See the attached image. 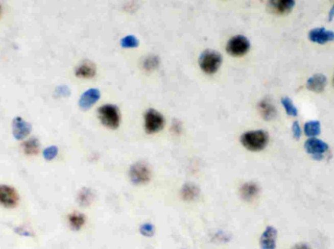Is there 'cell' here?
<instances>
[{
	"instance_id": "1",
	"label": "cell",
	"mask_w": 334,
	"mask_h": 249,
	"mask_svg": "<svg viewBox=\"0 0 334 249\" xmlns=\"http://www.w3.org/2000/svg\"><path fill=\"white\" fill-rule=\"evenodd\" d=\"M241 143L250 152H261L267 147L269 135L264 130H251L241 136Z\"/></svg>"
},
{
	"instance_id": "2",
	"label": "cell",
	"mask_w": 334,
	"mask_h": 249,
	"mask_svg": "<svg viewBox=\"0 0 334 249\" xmlns=\"http://www.w3.org/2000/svg\"><path fill=\"white\" fill-rule=\"evenodd\" d=\"M98 117L101 123L110 129H117L121 125L122 115L120 109L112 104H106L98 109Z\"/></svg>"
},
{
	"instance_id": "3",
	"label": "cell",
	"mask_w": 334,
	"mask_h": 249,
	"mask_svg": "<svg viewBox=\"0 0 334 249\" xmlns=\"http://www.w3.org/2000/svg\"><path fill=\"white\" fill-rule=\"evenodd\" d=\"M223 58L221 54L215 50H205L201 54L199 64L201 70L206 74H214L222 65Z\"/></svg>"
},
{
	"instance_id": "4",
	"label": "cell",
	"mask_w": 334,
	"mask_h": 249,
	"mask_svg": "<svg viewBox=\"0 0 334 249\" xmlns=\"http://www.w3.org/2000/svg\"><path fill=\"white\" fill-rule=\"evenodd\" d=\"M129 179L135 186H143L152 179V169L145 161H137L130 166Z\"/></svg>"
},
{
	"instance_id": "5",
	"label": "cell",
	"mask_w": 334,
	"mask_h": 249,
	"mask_svg": "<svg viewBox=\"0 0 334 249\" xmlns=\"http://www.w3.org/2000/svg\"><path fill=\"white\" fill-rule=\"evenodd\" d=\"M165 125L164 116L155 109H149L144 115V127L148 134H156Z\"/></svg>"
},
{
	"instance_id": "6",
	"label": "cell",
	"mask_w": 334,
	"mask_h": 249,
	"mask_svg": "<svg viewBox=\"0 0 334 249\" xmlns=\"http://www.w3.org/2000/svg\"><path fill=\"white\" fill-rule=\"evenodd\" d=\"M250 42L244 35H234L226 45L227 53L233 57H243L249 51Z\"/></svg>"
},
{
	"instance_id": "7",
	"label": "cell",
	"mask_w": 334,
	"mask_h": 249,
	"mask_svg": "<svg viewBox=\"0 0 334 249\" xmlns=\"http://www.w3.org/2000/svg\"><path fill=\"white\" fill-rule=\"evenodd\" d=\"M306 152L311 155L314 159H323L324 155L328 152V145L324 143L323 140H320L316 137L309 138L305 143Z\"/></svg>"
},
{
	"instance_id": "8",
	"label": "cell",
	"mask_w": 334,
	"mask_h": 249,
	"mask_svg": "<svg viewBox=\"0 0 334 249\" xmlns=\"http://www.w3.org/2000/svg\"><path fill=\"white\" fill-rule=\"evenodd\" d=\"M19 193L8 185H0V205L5 208H15L19 204Z\"/></svg>"
},
{
	"instance_id": "9",
	"label": "cell",
	"mask_w": 334,
	"mask_h": 249,
	"mask_svg": "<svg viewBox=\"0 0 334 249\" xmlns=\"http://www.w3.org/2000/svg\"><path fill=\"white\" fill-rule=\"evenodd\" d=\"M295 0H269L268 10L275 15H285L292 11Z\"/></svg>"
},
{
	"instance_id": "10",
	"label": "cell",
	"mask_w": 334,
	"mask_h": 249,
	"mask_svg": "<svg viewBox=\"0 0 334 249\" xmlns=\"http://www.w3.org/2000/svg\"><path fill=\"white\" fill-rule=\"evenodd\" d=\"M278 231L273 226H268L260 237L261 249H276Z\"/></svg>"
},
{
	"instance_id": "11",
	"label": "cell",
	"mask_w": 334,
	"mask_h": 249,
	"mask_svg": "<svg viewBox=\"0 0 334 249\" xmlns=\"http://www.w3.org/2000/svg\"><path fill=\"white\" fill-rule=\"evenodd\" d=\"M309 39L318 44H325L334 40V33L332 31H327L324 28H317L310 31Z\"/></svg>"
},
{
	"instance_id": "12",
	"label": "cell",
	"mask_w": 334,
	"mask_h": 249,
	"mask_svg": "<svg viewBox=\"0 0 334 249\" xmlns=\"http://www.w3.org/2000/svg\"><path fill=\"white\" fill-rule=\"evenodd\" d=\"M100 91L96 88H91L89 90L85 91L80 99H79V107L83 111H87L90 108H92L96 103L100 99Z\"/></svg>"
},
{
	"instance_id": "13",
	"label": "cell",
	"mask_w": 334,
	"mask_h": 249,
	"mask_svg": "<svg viewBox=\"0 0 334 249\" xmlns=\"http://www.w3.org/2000/svg\"><path fill=\"white\" fill-rule=\"evenodd\" d=\"M260 193V188L255 182H245L240 188L241 197L247 203L253 202Z\"/></svg>"
},
{
	"instance_id": "14",
	"label": "cell",
	"mask_w": 334,
	"mask_h": 249,
	"mask_svg": "<svg viewBox=\"0 0 334 249\" xmlns=\"http://www.w3.org/2000/svg\"><path fill=\"white\" fill-rule=\"evenodd\" d=\"M32 131V126L22 117H16L13 120V135L17 140H23Z\"/></svg>"
},
{
	"instance_id": "15",
	"label": "cell",
	"mask_w": 334,
	"mask_h": 249,
	"mask_svg": "<svg viewBox=\"0 0 334 249\" xmlns=\"http://www.w3.org/2000/svg\"><path fill=\"white\" fill-rule=\"evenodd\" d=\"M201 190L199 186H197L194 183H186L180 191V195L183 201L187 203H192L197 201L200 197Z\"/></svg>"
},
{
	"instance_id": "16",
	"label": "cell",
	"mask_w": 334,
	"mask_h": 249,
	"mask_svg": "<svg viewBox=\"0 0 334 249\" xmlns=\"http://www.w3.org/2000/svg\"><path fill=\"white\" fill-rule=\"evenodd\" d=\"M258 111L265 120H273L277 116V109L269 98H265L258 104Z\"/></svg>"
},
{
	"instance_id": "17",
	"label": "cell",
	"mask_w": 334,
	"mask_h": 249,
	"mask_svg": "<svg viewBox=\"0 0 334 249\" xmlns=\"http://www.w3.org/2000/svg\"><path fill=\"white\" fill-rule=\"evenodd\" d=\"M326 83H327V80H326L325 76H323L322 73H317L311 77L307 81V88L313 92L321 93L324 90Z\"/></svg>"
},
{
	"instance_id": "18",
	"label": "cell",
	"mask_w": 334,
	"mask_h": 249,
	"mask_svg": "<svg viewBox=\"0 0 334 249\" xmlns=\"http://www.w3.org/2000/svg\"><path fill=\"white\" fill-rule=\"evenodd\" d=\"M96 74V67L91 62H83L76 69V76L80 79H92Z\"/></svg>"
},
{
	"instance_id": "19",
	"label": "cell",
	"mask_w": 334,
	"mask_h": 249,
	"mask_svg": "<svg viewBox=\"0 0 334 249\" xmlns=\"http://www.w3.org/2000/svg\"><path fill=\"white\" fill-rule=\"evenodd\" d=\"M67 221L71 230L79 231L85 225L86 217L80 212H73L67 216Z\"/></svg>"
},
{
	"instance_id": "20",
	"label": "cell",
	"mask_w": 334,
	"mask_h": 249,
	"mask_svg": "<svg viewBox=\"0 0 334 249\" xmlns=\"http://www.w3.org/2000/svg\"><path fill=\"white\" fill-rule=\"evenodd\" d=\"M39 142L36 138H31L22 143V150L27 156H35L39 152Z\"/></svg>"
},
{
	"instance_id": "21",
	"label": "cell",
	"mask_w": 334,
	"mask_h": 249,
	"mask_svg": "<svg viewBox=\"0 0 334 249\" xmlns=\"http://www.w3.org/2000/svg\"><path fill=\"white\" fill-rule=\"evenodd\" d=\"M94 200V193L89 188H83L78 193V202L81 206H88Z\"/></svg>"
},
{
	"instance_id": "22",
	"label": "cell",
	"mask_w": 334,
	"mask_h": 249,
	"mask_svg": "<svg viewBox=\"0 0 334 249\" xmlns=\"http://www.w3.org/2000/svg\"><path fill=\"white\" fill-rule=\"evenodd\" d=\"M304 133L306 136L317 137L321 133V123L318 120H311L304 125Z\"/></svg>"
},
{
	"instance_id": "23",
	"label": "cell",
	"mask_w": 334,
	"mask_h": 249,
	"mask_svg": "<svg viewBox=\"0 0 334 249\" xmlns=\"http://www.w3.org/2000/svg\"><path fill=\"white\" fill-rule=\"evenodd\" d=\"M159 66V59L158 57L155 55L147 57L143 62V68L148 71L155 70Z\"/></svg>"
},
{
	"instance_id": "24",
	"label": "cell",
	"mask_w": 334,
	"mask_h": 249,
	"mask_svg": "<svg viewBox=\"0 0 334 249\" xmlns=\"http://www.w3.org/2000/svg\"><path fill=\"white\" fill-rule=\"evenodd\" d=\"M281 104L287 113L290 115V116H297L298 114V111L297 108L294 106L293 102L291 101V99L289 97H283L281 99Z\"/></svg>"
},
{
	"instance_id": "25",
	"label": "cell",
	"mask_w": 334,
	"mask_h": 249,
	"mask_svg": "<svg viewBox=\"0 0 334 249\" xmlns=\"http://www.w3.org/2000/svg\"><path fill=\"white\" fill-rule=\"evenodd\" d=\"M139 231H140V234L146 237V238H152L155 235L156 228L154 226V224H152L150 222H147V223H144V224H142L140 226Z\"/></svg>"
},
{
	"instance_id": "26",
	"label": "cell",
	"mask_w": 334,
	"mask_h": 249,
	"mask_svg": "<svg viewBox=\"0 0 334 249\" xmlns=\"http://www.w3.org/2000/svg\"><path fill=\"white\" fill-rule=\"evenodd\" d=\"M121 45L123 48H136L139 45V40L133 35H127L122 39Z\"/></svg>"
},
{
	"instance_id": "27",
	"label": "cell",
	"mask_w": 334,
	"mask_h": 249,
	"mask_svg": "<svg viewBox=\"0 0 334 249\" xmlns=\"http://www.w3.org/2000/svg\"><path fill=\"white\" fill-rule=\"evenodd\" d=\"M59 153V150L56 146H50L46 147L43 152V157L46 160H52L55 159Z\"/></svg>"
},
{
	"instance_id": "28",
	"label": "cell",
	"mask_w": 334,
	"mask_h": 249,
	"mask_svg": "<svg viewBox=\"0 0 334 249\" xmlns=\"http://www.w3.org/2000/svg\"><path fill=\"white\" fill-rule=\"evenodd\" d=\"M292 133H293V136L296 139V140H299L301 138V135H302V130H301L300 125H299V122L298 121H294L293 122V125H292Z\"/></svg>"
},
{
	"instance_id": "29",
	"label": "cell",
	"mask_w": 334,
	"mask_h": 249,
	"mask_svg": "<svg viewBox=\"0 0 334 249\" xmlns=\"http://www.w3.org/2000/svg\"><path fill=\"white\" fill-rule=\"evenodd\" d=\"M171 129L174 134H180L182 131V124L179 122L178 120H174L171 126Z\"/></svg>"
},
{
	"instance_id": "30",
	"label": "cell",
	"mask_w": 334,
	"mask_h": 249,
	"mask_svg": "<svg viewBox=\"0 0 334 249\" xmlns=\"http://www.w3.org/2000/svg\"><path fill=\"white\" fill-rule=\"evenodd\" d=\"M291 249H311V247L307 243H298Z\"/></svg>"
},
{
	"instance_id": "31",
	"label": "cell",
	"mask_w": 334,
	"mask_h": 249,
	"mask_svg": "<svg viewBox=\"0 0 334 249\" xmlns=\"http://www.w3.org/2000/svg\"><path fill=\"white\" fill-rule=\"evenodd\" d=\"M334 19V5L332 6V8H331V10H330V12H329V17H328V20L329 21H332Z\"/></svg>"
},
{
	"instance_id": "32",
	"label": "cell",
	"mask_w": 334,
	"mask_h": 249,
	"mask_svg": "<svg viewBox=\"0 0 334 249\" xmlns=\"http://www.w3.org/2000/svg\"><path fill=\"white\" fill-rule=\"evenodd\" d=\"M333 85H334V79H333Z\"/></svg>"
}]
</instances>
